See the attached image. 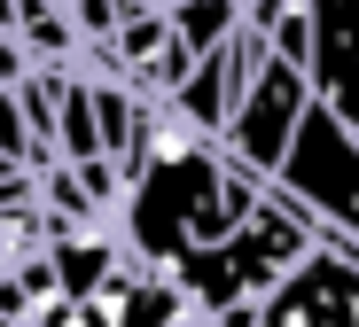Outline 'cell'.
<instances>
[{
    "mask_svg": "<svg viewBox=\"0 0 359 327\" xmlns=\"http://www.w3.org/2000/svg\"><path fill=\"white\" fill-rule=\"evenodd\" d=\"M320 234L305 218V203H289L281 187H266V203L234 226L226 242L196 249L172 281L196 296V319H234V327H258V304L289 281V265L305 257Z\"/></svg>",
    "mask_w": 359,
    "mask_h": 327,
    "instance_id": "6da1fadb",
    "label": "cell"
},
{
    "mask_svg": "<svg viewBox=\"0 0 359 327\" xmlns=\"http://www.w3.org/2000/svg\"><path fill=\"white\" fill-rule=\"evenodd\" d=\"M273 187L289 203H305L313 234L359 242V125L336 102H313L289 156H281V172H273Z\"/></svg>",
    "mask_w": 359,
    "mask_h": 327,
    "instance_id": "7a4b0ae2",
    "label": "cell"
},
{
    "mask_svg": "<svg viewBox=\"0 0 359 327\" xmlns=\"http://www.w3.org/2000/svg\"><path fill=\"white\" fill-rule=\"evenodd\" d=\"M320 102V78H313V62H297V55H266V71L250 78V94L234 102V117H226V148L243 156L250 172H281V156H289V141H297V125H305V109Z\"/></svg>",
    "mask_w": 359,
    "mask_h": 327,
    "instance_id": "3957f363",
    "label": "cell"
},
{
    "mask_svg": "<svg viewBox=\"0 0 359 327\" xmlns=\"http://www.w3.org/2000/svg\"><path fill=\"white\" fill-rule=\"evenodd\" d=\"M258 327H359V242L320 234L258 304Z\"/></svg>",
    "mask_w": 359,
    "mask_h": 327,
    "instance_id": "277c9868",
    "label": "cell"
},
{
    "mask_svg": "<svg viewBox=\"0 0 359 327\" xmlns=\"http://www.w3.org/2000/svg\"><path fill=\"white\" fill-rule=\"evenodd\" d=\"M313 78L359 125V0H313Z\"/></svg>",
    "mask_w": 359,
    "mask_h": 327,
    "instance_id": "5b68a950",
    "label": "cell"
},
{
    "mask_svg": "<svg viewBox=\"0 0 359 327\" xmlns=\"http://www.w3.org/2000/svg\"><path fill=\"white\" fill-rule=\"evenodd\" d=\"M16 39L47 62H79L86 55V32L71 16V0H16Z\"/></svg>",
    "mask_w": 359,
    "mask_h": 327,
    "instance_id": "8992f818",
    "label": "cell"
},
{
    "mask_svg": "<svg viewBox=\"0 0 359 327\" xmlns=\"http://www.w3.org/2000/svg\"><path fill=\"white\" fill-rule=\"evenodd\" d=\"M0 164H47L39 133H32V109L16 94V78H0Z\"/></svg>",
    "mask_w": 359,
    "mask_h": 327,
    "instance_id": "52a82bcc",
    "label": "cell"
},
{
    "mask_svg": "<svg viewBox=\"0 0 359 327\" xmlns=\"http://www.w3.org/2000/svg\"><path fill=\"white\" fill-rule=\"evenodd\" d=\"M0 24H8V32H16V0H0Z\"/></svg>",
    "mask_w": 359,
    "mask_h": 327,
    "instance_id": "ba28073f",
    "label": "cell"
},
{
    "mask_svg": "<svg viewBox=\"0 0 359 327\" xmlns=\"http://www.w3.org/2000/svg\"><path fill=\"white\" fill-rule=\"evenodd\" d=\"M8 172H32V164H0V179H8Z\"/></svg>",
    "mask_w": 359,
    "mask_h": 327,
    "instance_id": "9c48e42d",
    "label": "cell"
}]
</instances>
